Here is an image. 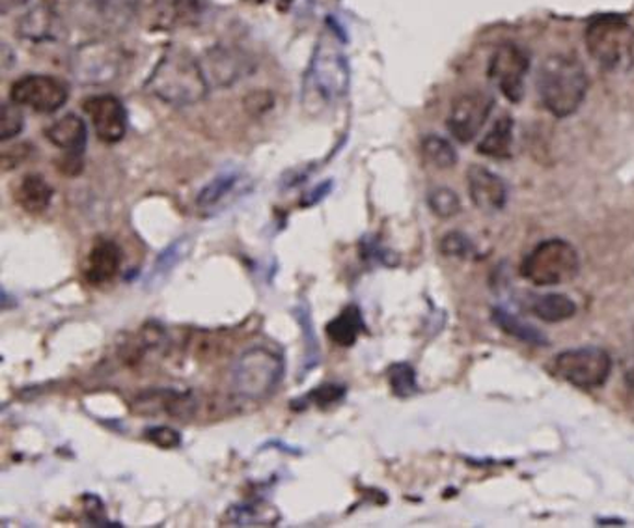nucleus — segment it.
Listing matches in <instances>:
<instances>
[{
  "label": "nucleus",
  "instance_id": "33",
  "mask_svg": "<svg viewBox=\"0 0 634 528\" xmlns=\"http://www.w3.org/2000/svg\"><path fill=\"white\" fill-rule=\"evenodd\" d=\"M147 441H152L155 446H159L163 451H174L181 445L180 432H176L170 425H154L146 430Z\"/></svg>",
  "mask_w": 634,
  "mask_h": 528
},
{
  "label": "nucleus",
  "instance_id": "38",
  "mask_svg": "<svg viewBox=\"0 0 634 528\" xmlns=\"http://www.w3.org/2000/svg\"><path fill=\"white\" fill-rule=\"evenodd\" d=\"M625 380H627L629 391H631V394L634 396V364L631 367V370H629L627 377H625Z\"/></svg>",
  "mask_w": 634,
  "mask_h": 528
},
{
  "label": "nucleus",
  "instance_id": "34",
  "mask_svg": "<svg viewBox=\"0 0 634 528\" xmlns=\"http://www.w3.org/2000/svg\"><path fill=\"white\" fill-rule=\"evenodd\" d=\"M344 396H346V387L327 383V385H321V387L314 388L312 393L308 394L304 401H312L315 406L327 407L333 406L336 401H340Z\"/></svg>",
  "mask_w": 634,
  "mask_h": 528
},
{
  "label": "nucleus",
  "instance_id": "9",
  "mask_svg": "<svg viewBox=\"0 0 634 528\" xmlns=\"http://www.w3.org/2000/svg\"><path fill=\"white\" fill-rule=\"evenodd\" d=\"M141 10V0H77L79 25L96 33L97 38L122 34L133 25Z\"/></svg>",
  "mask_w": 634,
  "mask_h": 528
},
{
  "label": "nucleus",
  "instance_id": "6",
  "mask_svg": "<svg viewBox=\"0 0 634 528\" xmlns=\"http://www.w3.org/2000/svg\"><path fill=\"white\" fill-rule=\"evenodd\" d=\"M581 260L575 247L564 239H547L539 243L521 265L526 280L536 286H560L577 277Z\"/></svg>",
  "mask_w": 634,
  "mask_h": 528
},
{
  "label": "nucleus",
  "instance_id": "8",
  "mask_svg": "<svg viewBox=\"0 0 634 528\" xmlns=\"http://www.w3.org/2000/svg\"><path fill=\"white\" fill-rule=\"evenodd\" d=\"M612 372V359L601 348L567 349L552 359V374L577 388L601 387Z\"/></svg>",
  "mask_w": 634,
  "mask_h": 528
},
{
  "label": "nucleus",
  "instance_id": "21",
  "mask_svg": "<svg viewBox=\"0 0 634 528\" xmlns=\"http://www.w3.org/2000/svg\"><path fill=\"white\" fill-rule=\"evenodd\" d=\"M364 331L366 323L357 304H349L327 325L328 338L340 348L355 346V341L359 340L360 333H364Z\"/></svg>",
  "mask_w": 634,
  "mask_h": 528
},
{
  "label": "nucleus",
  "instance_id": "16",
  "mask_svg": "<svg viewBox=\"0 0 634 528\" xmlns=\"http://www.w3.org/2000/svg\"><path fill=\"white\" fill-rule=\"evenodd\" d=\"M468 196L480 212L497 213L506 206L507 185L499 175L486 167L472 165L468 168Z\"/></svg>",
  "mask_w": 634,
  "mask_h": 528
},
{
  "label": "nucleus",
  "instance_id": "12",
  "mask_svg": "<svg viewBox=\"0 0 634 528\" xmlns=\"http://www.w3.org/2000/svg\"><path fill=\"white\" fill-rule=\"evenodd\" d=\"M493 107L494 99L486 92H467L455 97L446 122L450 135L463 144L475 141L491 117Z\"/></svg>",
  "mask_w": 634,
  "mask_h": 528
},
{
  "label": "nucleus",
  "instance_id": "5",
  "mask_svg": "<svg viewBox=\"0 0 634 528\" xmlns=\"http://www.w3.org/2000/svg\"><path fill=\"white\" fill-rule=\"evenodd\" d=\"M584 41L601 70L623 73L634 65V26L622 15H599L586 26Z\"/></svg>",
  "mask_w": 634,
  "mask_h": 528
},
{
  "label": "nucleus",
  "instance_id": "22",
  "mask_svg": "<svg viewBox=\"0 0 634 528\" xmlns=\"http://www.w3.org/2000/svg\"><path fill=\"white\" fill-rule=\"evenodd\" d=\"M155 21L165 28L193 25L200 17L199 0H155Z\"/></svg>",
  "mask_w": 634,
  "mask_h": 528
},
{
  "label": "nucleus",
  "instance_id": "1",
  "mask_svg": "<svg viewBox=\"0 0 634 528\" xmlns=\"http://www.w3.org/2000/svg\"><path fill=\"white\" fill-rule=\"evenodd\" d=\"M147 94L159 99L160 104L176 109L193 107L204 101L210 94V83L199 57L181 46H170L160 55L146 84Z\"/></svg>",
  "mask_w": 634,
  "mask_h": 528
},
{
  "label": "nucleus",
  "instance_id": "18",
  "mask_svg": "<svg viewBox=\"0 0 634 528\" xmlns=\"http://www.w3.org/2000/svg\"><path fill=\"white\" fill-rule=\"evenodd\" d=\"M47 141L51 142L52 146L62 149L65 155H73V157H83L84 149H86V141H88V130L83 118L77 115H64L58 118L46 130Z\"/></svg>",
  "mask_w": 634,
  "mask_h": 528
},
{
  "label": "nucleus",
  "instance_id": "31",
  "mask_svg": "<svg viewBox=\"0 0 634 528\" xmlns=\"http://www.w3.org/2000/svg\"><path fill=\"white\" fill-rule=\"evenodd\" d=\"M25 130V117L17 104H4L0 109V139L2 142L12 141Z\"/></svg>",
  "mask_w": 634,
  "mask_h": 528
},
{
  "label": "nucleus",
  "instance_id": "27",
  "mask_svg": "<svg viewBox=\"0 0 634 528\" xmlns=\"http://www.w3.org/2000/svg\"><path fill=\"white\" fill-rule=\"evenodd\" d=\"M420 149H422L423 159L433 165V167L441 168V170L455 167V163H457V152L450 144V141L442 139V136H423L422 142H420Z\"/></svg>",
  "mask_w": 634,
  "mask_h": 528
},
{
  "label": "nucleus",
  "instance_id": "17",
  "mask_svg": "<svg viewBox=\"0 0 634 528\" xmlns=\"http://www.w3.org/2000/svg\"><path fill=\"white\" fill-rule=\"evenodd\" d=\"M122 260L123 252L118 243L109 239L97 241L84 265V277L92 286L110 283L122 267Z\"/></svg>",
  "mask_w": 634,
  "mask_h": 528
},
{
  "label": "nucleus",
  "instance_id": "25",
  "mask_svg": "<svg viewBox=\"0 0 634 528\" xmlns=\"http://www.w3.org/2000/svg\"><path fill=\"white\" fill-rule=\"evenodd\" d=\"M228 516L236 527H275L280 519L275 506L262 503V501L234 506L228 512Z\"/></svg>",
  "mask_w": 634,
  "mask_h": 528
},
{
  "label": "nucleus",
  "instance_id": "3",
  "mask_svg": "<svg viewBox=\"0 0 634 528\" xmlns=\"http://www.w3.org/2000/svg\"><path fill=\"white\" fill-rule=\"evenodd\" d=\"M349 77V64L340 44L334 36H323L315 46L304 77V105L321 107L346 96Z\"/></svg>",
  "mask_w": 634,
  "mask_h": 528
},
{
  "label": "nucleus",
  "instance_id": "36",
  "mask_svg": "<svg viewBox=\"0 0 634 528\" xmlns=\"http://www.w3.org/2000/svg\"><path fill=\"white\" fill-rule=\"evenodd\" d=\"M271 105H273V99L267 97V94H262L260 91L250 94V96L244 99V107H247V110L252 112V115H263L265 110L271 109Z\"/></svg>",
  "mask_w": 634,
  "mask_h": 528
},
{
  "label": "nucleus",
  "instance_id": "23",
  "mask_svg": "<svg viewBox=\"0 0 634 528\" xmlns=\"http://www.w3.org/2000/svg\"><path fill=\"white\" fill-rule=\"evenodd\" d=\"M513 133H515V122L512 117H500L494 122L493 128L488 131V135L481 139L478 144V152L491 159H507L512 157Z\"/></svg>",
  "mask_w": 634,
  "mask_h": 528
},
{
  "label": "nucleus",
  "instance_id": "2",
  "mask_svg": "<svg viewBox=\"0 0 634 528\" xmlns=\"http://www.w3.org/2000/svg\"><path fill=\"white\" fill-rule=\"evenodd\" d=\"M588 84V73L575 55L557 52L539 68L538 96L552 117L575 115L586 99Z\"/></svg>",
  "mask_w": 634,
  "mask_h": 528
},
{
  "label": "nucleus",
  "instance_id": "4",
  "mask_svg": "<svg viewBox=\"0 0 634 528\" xmlns=\"http://www.w3.org/2000/svg\"><path fill=\"white\" fill-rule=\"evenodd\" d=\"M286 362L283 355L267 346H252L239 355L231 367V391L243 401H263L280 387Z\"/></svg>",
  "mask_w": 634,
  "mask_h": 528
},
{
  "label": "nucleus",
  "instance_id": "37",
  "mask_svg": "<svg viewBox=\"0 0 634 528\" xmlns=\"http://www.w3.org/2000/svg\"><path fill=\"white\" fill-rule=\"evenodd\" d=\"M28 0H2V13L12 12L15 8L25 7Z\"/></svg>",
  "mask_w": 634,
  "mask_h": 528
},
{
  "label": "nucleus",
  "instance_id": "19",
  "mask_svg": "<svg viewBox=\"0 0 634 528\" xmlns=\"http://www.w3.org/2000/svg\"><path fill=\"white\" fill-rule=\"evenodd\" d=\"M15 31L21 39H28L34 44L51 41V39L57 38L58 15L49 7L34 8L17 21Z\"/></svg>",
  "mask_w": 634,
  "mask_h": 528
},
{
  "label": "nucleus",
  "instance_id": "13",
  "mask_svg": "<svg viewBox=\"0 0 634 528\" xmlns=\"http://www.w3.org/2000/svg\"><path fill=\"white\" fill-rule=\"evenodd\" d=\"M210 88H230L252 71V62L238 47L215 46L200 59Z\"/></svg>",
  "mask_w": 634,
  "mask_h": 528
},
{
  "label": "nucleus",
  "instance_id": "30",
  "mask_svg": "<svg viewBox=\"0 0 634 528\" xmlns=\"http://www.w3.org/2000/svg\"><path fill=\"white\" fill-rule=\"evenodd\" d=\"M431 212L435 213L441 219H450L462 209V200L448 188H436L428 196Z\"/></svg>",
  "mask_w": 634,
  "mask_h": 528
},
{
  "label": "nucleus",
  "instance_id": "10",
  "mask_svg": "<svg viewBox=\"0 0 634 528\" xmlns=\"http://www.w3.org/2000/svg\"><path fill=\"white\" fill-rule=\"evenodd\" d=\"M530 70V55L517 44H502L489 60V77L512 104L525 96L526 73Z\"/></svg>",
  "mask_w": 634,
  "mask_h": 528
},
{
  "label": "nucleus",
  "instance_id": "15",
  "mask_svg": "<svg viewBox=\"0 0 634 528\" xmlns=\"http://www.w3.org/2000/svg\"><path fill=\"white\" fill-rule=\"evenodd\" d=\"M247 185H249V180L241 170L223 172L200 191L196 196V206L204 215L220 213L247 191Z\"/></svg>",
  "mask_w": 634,
  "mask_h": 528
},
{
  "label": "nucleus",
  "instance_id": "29",
  "mask_svg": "<svg viewBox=\"0 0 634 528\" xmlns=\"http://www.w3.org/2000/svg\"><path fill=\"white\" fill-rule=\"evenodd\" d=\"M388 383L392 393L399 398H410L418 393L417 372L409 362H394L388 368Z\"/></svg>",
  "mask_w": 634,
  "mask_h": 528
},
{
  "label": "nucleus",
  "instance_id": "35",
  "mask_svg": "<svg viewBox=\"0 0 634 528\" xmlns=\"http://www.w3.org/2000/svg\"><path fill=\"white\" fill-rule=\"evenodd\" d=\"M28 146L26 144H17V146H12L10 149H4L2 152V168L4 170H12V168L17 167L20 163L25 161L28 157Z\"/></svg>",
  "mask_w": 634,
  "mask_h": 528
},
{
  "label": "nucleus",
  "instance_id": "20",
  "mask_svg": "<svg viewBox=\"0 0 634 528\" xmlns=\"http://www.w3.org/2000/svg\"><path fill=\"white\" fill-rule=\"evenodd\" d=\"M52 194L55 191L49 185V181L39 175H26L15 188L17 204L26 213H33V215L44 213L47 207L51 206Z\"/></svg>",
  "mask_w": 634,
  "mask_h": 528
},
{
  "label": "nucleus",
  "instance_id": "32",
  "mask_svg": "<svg viewBox=\"0 0 634 528\" xmlns=\"http://www.w3.org/2000/svg\"><path fill=\"white\" fill-rule=\"evenodd\" d=\"M441 252L448 259H467L472 252V243L465 233L450 232L441 239Z\"/></svg>",
  "mask_w": 634,
  "mask_h": 528
},
{
  "label": "nucleus",
  "instance_id": "14",
  "mask_svg": "<svg viewBox=\"0 0 634 528\" xmlns=\"http://www.w3.org/2000/svg\"><path fill=\"white\" fill-rule=\"evenodd\" d=\"M83 109L99 141L116 144L128 133V110L122 101L110 94H99L84 99Z\"/></svg>",
  "mask_w": 634,
  "mask_h": 528
},
{
  "label": "nucleus",
  "instance_id": "28",
  "mask_svg": "<svg viewBox=\"0 0 634 528\" xmlns=\"http://www.w3.org/2000/svg\"><path fill=\"white\" fill-rule=\"evenodd\" d=\"M493 322L499 325L500 329L507 333V335L515 336L519 340L528 341L534 346H545L547 338L539 333L536 327L528 325V323L521 322L519 317L513 316L506 310L497 309L493 312Z\"/></svg>",
  "mask_w": 634,
  "mask_h": 528
},
{
  "label": "nucleus",
  "instance_id": "7",
  "mask_svg": "<svg viewBox=\"0 0 634 528\" xmlns=\"http://www.w3.org/2000/svg\"><path fill=\"white\" fill-rule=\"evenodd\" d=\"M123 52L107 38L88 39L70 55V73L81 84L96 86L115 81L122 71Z\"/></svg>",
  "mask_w": 634,
  "mask_h": 528
},
{
  "label": "nucleus",
  "instance_id": "11",
  "mask_svg": "<svg viewBox=\"0 0 634 528\" xmlns=\"http://www.w3.org/2000/svg\"><path fill=\"white\" fill-rule=\"evenodd\" d=\"M10 99L39 115H52L68 104L70 92L62 81L51 75H25L12 84Z\"/></svg>",
  "mask_w": 634,
  "mask_h": 528
},
{
  "label": "nucleus",
  "instance_id": "26",
  "mask_svg": "<svg viewBox=\"0 0 634 528\" xmlns=\"http://www.w3.org/2000/svg\"><path fill=\"white\" fill-rule=\"evenodd\" d=\"M533 312L543 322L560 323L575 316L577 304L562 293H547V296L538 297L534 301Z\"/></svg>",
  "mask_w": 634,
  "mask_h": 528
},
{
  "label": "nucleus",
  "instance_id": "24",
  "mask_svg": "<svg viewBox=\"0 0 634 528\" xmlns=\"http://www.w3.org/2000/svg\"><path fill=\"white\" fill-rule=\"evenodd\" d=\"M193 249V241L191 238H180L174 241L172 245H168L165 251L160 252L155 264L149 269L146 284L149 288H157L165 278L172 273L183 260L189 256V252Z\"/></svg>",
  "mask_w": 634,
  "mask_h": 528
}]
</instances>
